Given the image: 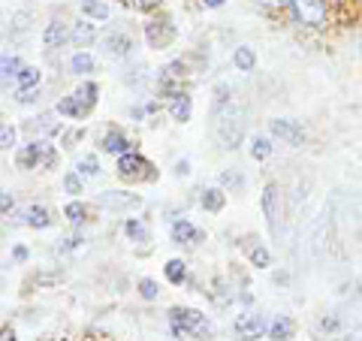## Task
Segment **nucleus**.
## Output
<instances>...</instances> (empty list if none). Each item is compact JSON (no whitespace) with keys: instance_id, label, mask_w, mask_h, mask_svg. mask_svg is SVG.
Returning a JSON list of instances; mask_svg holds the SVG:
<instances>
[{"instance_id":"obj_1","label":"nucleus","mask_w":362,"mask_h":341,"mask_svg":"<svg viewBox=\"0 0 362 341\" xmlns=\"http://www.w3.org/2000/svg\"><path fill=\"white\" fill-rule=\"evenodd\" d=\"M245 106L239 103H220L215 106V139L220 148H227V152H233V148L241 145V139H245Z\"/></svg>"},{"instance_id":"obj_2","label":"nucleus","mask_w":362,"mask_h":341,"mask_svg":"<svg viewBox=\"0 0 362 341\" xmlns=\"http://www.w3.org/2000/svg\"><path fill=\"white\" fill-rule=\"evenodd\" d=\"M15 163L22 169H55L58 166V152L46 139H30L15 152Z\"/></svg>"},{"instance_id":"obj_3","label":"nucleus","mask_w":362,"mask_h":341,"mask_svg":"<svg viewBox=\"0 0 362 341\" xmlns=\"http://www.w3.org/2000/svg\"><path fill=\"white\" fill-rule=\"evenodd\" d=\"M169 326H173V335H206L208 333V320L203 311L196 308H173L169 311Z\"/></svg>"},{"instance_id":"obj_4","label":"nucleus","mask_w":362,"mask_h":341,"mask_svg":"<svg viewBox=\"0 0 362 341\" xmlns=\"http://www.w3.org/2000/svg\"><path fill=\"white\" fill-rule=\"evenodd\" d=\"M115 169H118V175L124 178V182H154V178H157L154 166H151L148 160L142 154H136V152L121 154Z\"/></svg>"},{"instance_id":"obj_5","label":"nucleus","mask_w":362,"mask_h":341,"mask_svg":"<svg viewBox=\"0 0 362 341\" xmlns=\"http://www.w3.org/2000/svg\"><path fill=\"white\" fill-rule=\"evenodd\" d=\"M175 25H173V18H166V15H157V18H151V22L145 25V43L154 48V52H163V48H169L175 43Z\"/></svg>"},{"instance_id":"obj_6","label":"nucleus","mask_w":362,"mask_h":341,"mask_svg":"<svg viewBox=\"0 0 362 341\" xmlns=\"http://www.w3.org/2000/svg\"><path fill=\"white\" fill-rule=\"evenodd\" d=\"M233 329H236V335L241 341H257V338H263L269 333V323H266V317L260 314V311L248 308V311H241V314L236 317Z\"/></svg>"},{"instance_id":"obj_7","label":"nucleus","mask_w":362,"mask_h":341,"mask_svg":"<svg viewBox=\"0 0 362 341\" xmlns=\"http://www.w3.org/2000/svg\"><path fill=\"white\" fill-rule=\"evenodd\" d=\"M97 206L103 212H133V208L142 206V196L139 194H130V190H103L97 194Z\"/></svg>"},{"instance_id":"obj_8","label":"nucleus","mask_w":362,"mask_h":341,"mask_svg":"<svg viewBox=\"0 0 362 341\" xmlns=\"http://www.w3.org/2000/svg\"><path fill=\"white\" fill-rule=\"evenodd\" d=\"M290 9H293L296 22L320 27L326 22V0H290Z\"/></svg>"},{"instance_id":"obj_9","label":"nucleus","mask_w":362,"mask_h":341,"mask_svg":"<svg viewBox=\"0 0 362 341\" xmlns=\"http://www.w3.org/2000/svg\"><path fill=\"white\" fill-rule=\"evenodd\" d=\"M269 133L281 139V142H287V145H305V130H302L299 121H293V118H272L269 121Z\"/></svg>"},{"instance_id":"obj_10","label":"nucleus","mask_w":362,"mask_h":341,"mask_svg":"<svg viewBox=\"0 0 362 341\" xmlns=\"http://www.w3.org/2000/svg\"><path fill=\"white\" fill-rule=\"evenodd\" d=\"M263 215H266L269 233L278 236V224H281V187L275 182L263 187Z\"/></svg>"},{"instance_id":"obj_11","label":"nucleus","mask_w":362,"mask_h":341,"mask_svg":"<svg viewBox=\"0 0 362 341\" xmlns=\"http://www.w3.org/2000/svg\"><path fill=\"white\" fill-rule=\"evenodd\" d=\"M169 236H173L175 245H199L206 239V233L199 227H194L187 218H178L173 220V227H169Z\"/></svg>"},{"instance_id":"obj_12","label":"nucleus","mask_w":362,"mask_h":341,"mask_svg":"<svg viewBox=\"0 0 362 341\" xmlns=\"http://www.w3.org/2000/svg\"><path fill=\"white\" fill-rule=\"evenodd\" d=\"M130 52H133V39H130L127 34L112 31V34L103 39V55L112 58V61H121V58H127Z\"/></svg>"},{"instance_id":"obj_13","label":"nucleus","mask_w":362,"mask_h":341,"mask_svg":"<svg viewBox=\"0 0 362 341\" xmlns=\"http://www.w3.org/2000/svg\"><path fill=\"white\" fill-rule=\"evenodd\" d=\"M100 148H103V152H109V154H130L133 152V142H130V139L121 133V130H106L103 136H100Z\"/></svg>"},{"instance_id":"obj_14","label":"nucleus","mask_w":362,"mask_h":341,"mask_svg":"<svg viewBox=\"0 0 362 341\" xmlns=\"http://www.w3.org/2000/svg\"><path fill=\"white\" fill-rule=\"evenodd\" d=\"M293 335H296V320H293V317L278 314V317L269 323V338H272V341H293Z\"/></svg>"},{"instance_id":"obj_15","label":"nucleus","mask_w":362,"mask_h":341,"mask_svg":"<svg viewBox=\"0 0 362 341\" xmlns=\"http://www.w3.org/2000/svg\"><path fill=\"white\" fill-rule=\"evenodd\" d=\"M190 112H194V100H190L187 94H175V97H169V118L178 124H185L190 121Z\"/></svg>"},{"instance_id":"obj_16","label":"nucleus","mask_w":362,"mask_h":341,"mask_svg":"<svg viewBox=\"0 0 362 341\" xmlns=\"http://www.w3.org/2000/svg\"><path fill=\"white\" fill-rule=\"evenodd\" d=\"M199 206H203L208 215H220L224 212V206H227L224 187H206L203 194H199Z\"/></svg>"},{"instance_id":"obj_17","label":"nucleus","mask_w":362,"mask_h":341,"mask_svg":"<svg viewBox=\"0 0 362 341\" xmlns=\"http://www.w3.org/2000/svg\"><path fill=\"white\" fill-rule=\"evenodd\" d=\"M69 39L67 34V25L60 22V18H52V22L46 25V31H43V46L46 48H60Z\"/></svg>"},{"instance_id":"obj_18","label":"nucleus","mask_w":362,"mask_h":341,"mask_svg":"<svg viewBox=\"0 0 362 341\" xmlns=\"http://www.w3.org/2000/svg\"><path fill=\"white\" fill-rule=\"evenodd\" d=\"M55 112H58L60 118H73V121H82V118L88 115V106L73 94V97H60V103H58Z\"/></svg>"},{"instance_id":"obj_19","label":"nucleus","mask_w":362,"mask_h":341,"mask_svg":"<svg viewBox=\"0 0 362 341\" xmlns=\"http://www.w3.org/2000/svg\"><path fill=\"white\" fill-rule=\"evenodd\" d=\"M22 220H25V227H30V229H46V227H52V215H48L46 206H27L25 215H22Z\"/></svg>"},{"instance_id":"obj_20","label":"nucleus","mask_w":362,"mask_h":341,"mask_svg":"<svg viewBox=\"0 0 362 341\" xmlns=\"http://www.w3.org/2000/svg\"><path fill=\"white\" fill-rule=\"evenodd\" d=\"M97 39V27L90 22H79L73 25V34H69V43H73L76 48H88L90 43Z\"/></svg>"},{"instance_id":"obj_21","label":"nucleus","mask_w":362,"mask_h":341,"mask_svg":"<svg viewBox=\"0 0 362 341\" xmlns=\"http://www.w3.org/2000/svg\"><path fill=\"white\" fill-rule=\"evenodd\" d=\"M69 73L73 76H90V73H97V61L90 58L88 52H76L73 58H69Z\"/></svg>"},{"instance_id":"obj_22","label":"nucleus","mask_w":362,"mask_h":341,"mask_svg":"<svg viewBox=\"0 0 362 341\" xmlns=\"http://www.w3.org/2000/svg\"><path fill=\"white\" fill-rule=\"evenodd\" d=\"M233 67L239 69V73H254V67H257L254 48H250V46H239L233 52Z\"/></svg>"},{"instance_id":"obj_23","label":"nucleus","mask_w":362,"mask_h":341,"mask_svg":"<svg viewBox=\"0 0 362 341\" xmlns=\"http://www.w3.org/2000/svg\"><path fill=\"white\" fill-rule=\"evenodd\" d=\"M163 275H166L169 284L181 287L187 281V263H185V260H169V263L163 266Z\"/></svg>"},{"instance_id":"obj_24","label":"nucleus","mask_w":362,"mask_h":341,"mask_svg":"<svg viewBox=\"0 0 362 341\" xmlns=\"http://www.w3.org/2000/svg\"><path fill=\"white\" fill-rule=\"evenodd\" d=\"M124 236H127L133 245L148 242V227H145L139 218H127V220H124Z\"/></svg>"},{"instance_id":"obj_25","label":"nucleus","mask_w":362,"mask_h":341,"mask_svg":"<svg viewBox=\"0 0 362 341\" xmlns=\"http://www.w3.org/2000/svg\"><path fill=\"white\" fill-rule=\"evenodd\" d=\"M82 15L94 18V22H106L109 18V4H103V0H82Z\"/></svg>"},{"instance_id":"obj_26","label":"nucleus","mask_w":362,"mask_h":341,"mask_svg":"<svg viewBox=\"0 0 362 341\" xmlns=\"http://www.w3.org/2000/svg\"><path fill=\"white\" fill-rule=\"evenodd\" d=\"M76 97L82 100V103L88 106V112L97 106V100H100V88H97V82H90V79H85L82 85H79V91H76Z\"/></svg>"},{"instance_id":"obj_27","label":"nucleus","mask_w":362,"mask_h":341,"mask_svg":"<svg viewBox=\"0 0 362 341\" xmlns=\"http://www.w3.org/2000/svg\"><path fill=\"white\" fill-rule=\"evenodd\" d=\"M30 22H34V15L18 9V13H13V18H9V31H13V36H25V34H30Z\"/></svg>"},{"instance_id":"obj_28","label":"nucleus","mask_w":362,"mask_h":341,"mask_svg":"<svg viewBox=\"0 0 362 341\" xmlns=\"http://www.w3.org/2000/svg\"><path fill=\"white\" fill-rule=\"evenodd\" d=\"M76 173L85 178H97L100 175V160H97V154H85V157H79V163H76Z\"/></svg>"},{"instance_id":"obj_29","label":"nucleus","mask_w":362,"mask_h":341,"mask_svg":"<svg viewBox=\"0 0 362 341\" xmlns=\"http://www.w3.org/2000/svg\"><path fill=\"white\" fill-rule=\"evenodd\" d=\"M39 79H43V73H39L36 67H22L15 85H18V91H27V88H39Z\"/></svg>"},{"instance_id":"obj_30","label":"nucleus","mask_w":362,"mask_h":341,"mask_svg":"<svg viewBox=\"0 0 362 341\" xmlns=\"http://www.w3.org/2000/svg\"><path fill=\"white\" fill-rule=\"evenodd\" d=\"M0 67H4V82L9 85V82H15L18 79V73H22V61H18L15 55H4V61H0Z\"/></svg>"},{"instance_id":"obj_31","label":"nucleus","mask_w":362,"mask_h":341,"mask_svg":"<svg viewBox=\"0 0 362 341\" xmlns=\"http://www.w3.org/2000/svg\"><path fill=\"white\" fill-rule=\"evenodd\" d=\"M85 215H88V206L79 203V199H69V203L64 206V218L69 220V224H82Z\"/></svg>"},{"instance_id":"obj_32","label":"nucleus","mask_w":362,"mask_h":341,"mask_svg":"<svg viewBox=\"0 0 362 341\" xmlns=\"http://www.w3.org/2000/svg\"><path fill=\"white\" fill-rule=\"evenodd\" d=\"M272 154V139L269 136H254L250 139V157L254 160H266Z\"/></svg>"},{"instance_id":"obj_33","label":"nucleus","mask_w":362,"mask_h":341,"mask_svg":"<svg viewBox=\"0 0 362 341\" xmlns=\"http://www.w3.org/2000/svg\"><path fill=\"white\" fill-rule=\"evenodd\" d=\"M64 190H67L69 196H79V194H85V178L79 175L76 169H73V173H67V175H64Z\"/></svg>"},{"instance_id":"obj_34","label":"nucleus","mask_w":362,"mask_h":341,"mask_svg":"<svg viewBox=\"0 0 362 341\" xmlns=\"http://www.w3.org/2000/svg\"><path fill=\"white\" fill-rule=\"evenodd\" d=\"M341 329V317L338 314H323L317 320V333H326V335H335Z\"/></svg>"},{"instance_id":"obj_35","label":"nucleus","mask_w":362,"mask_h":341,"mask_svg":"<svg viewBox=\"0 0 362 341\" xmlns=\"http://www.w3.org/2000/svg\"><path fill=\"white\" fill-rule=\"evenodd\" d=\"M139 296H142L145 302H154V299L160 296L157 281H154V278H142V281H139Z\"/></svg>"},{"instance_id":"obj_36","label":"nucleus","mask_w":362,"mask_h":341,"mask_svg":"<svg viewBox=\"0 0 362 341\" xmlns=\"http://www.w3.org/2000/svg\"><path fill=\"white\" fill-rule=\"evenodd\" d=\"M250 263H254L257 269H269L272 266V254L263 245H254V248H250Z\"/></svg>"},{"instance_id":"obj_37","label":"nucleus","mask_w":362,"mask_h":341,"mask_svg":"<svg viewBox=\"0 0 362 341\" xmlns=\"http://www.w3.org/2000/svg\"><path fill=\"white\" fill-rule=\"evenodd\" d=\"M220 185L229 187V190H241L245 187V178H241L236 169H227V173H220Z\"/></svg>"},{"instance_id":"obj_38","label":"nucleus","mask_w":362,"mask_h":341,"mask_svg":"<svg viewBox=\"0 0 362 341\" xmlns=\"http://www.w3.org/2000/svg\"><path fill=\"white\" fill-rule=\"evenodd\" d=\"M0 148H4V152H13L15 148V127L13 124L0 127Z\"/></svg>"},{"instance_id":"obj_39","label":"nucleus","mask_w":362,"mask_h":341,"mask_svg":"<svg viewBox=\"0 0 362 341\" xmlns=\"http://www.w3.org/2000/svg\"><path fill=\"white\" fill-rule=\"evenodd\" d=\"M85 242V239L82 236H67V239H60V242H58V250H64V254H67V250H73V248H79V245H82Z\"/></svg>"},{"instance_id":"obj_40","label":"nucleus","mask_w":362,"mask_h":341,"mask_svg":"<svg viewBox=\"0 0 362 341\" xmlns=\"http://www.w3.org/2000/svg\"><path fill=\"white\" fill-rule=\"evenodd\" d=\"M18 103H34V100H39V88H27V91H18Z\"/></svg>"},{"instance_id":"obj_41","label":"nucleus","mask_w":362,"mask_h":341,"mask_svg":"<svg viewBox=\"0 0 362 341\" xmlns=\"http://www.w3.org/2000/svg\"><path fill=\"white\" fill-rule=\"evenodd\" d=\"M175 175H178V178H187V175H190V160H187V157L175 160Z\"/></svg>"},{"instance_id":"obj_42","label":"nucleus","mask_w":362,"mask_h":341,"mask_svg":"<svg viewBox=\"0 0 362 341\" xmlns=\"http://www.w3.org/2000/svg\"><path fill=\"white\" fill-rule=\"evenodd\" d=\"M27 257H30V250L25 245H15L13 248V263H27Z\"/></svg>"},{"instance_id":"obj_43","label":"nucleus","mask_w":362,"mask_h":341,"mask_svg":"<svg viewBox=\"0 0 362 341\" xmlns=\"http://www.w3.org/2000/svg\"><path fill=\"white\" fill-rule=\"evenodd\" d=\"M136 9H142V13H151V9H157L160 6V0H130Z\"/></svg>"},{"instance_id":"obj_44","label":"nucleus","mask_w":362,"mask_h":341,"mask_svg":"<svg viewBox=\"0 0 362 341\" xmlns=\"http://www.w3.org/2000/svg\"><path fill=\"white\" fill-rule=\"evenodd\" d=\"M79 139H82V130H69L64 136V148H73V142H79Z\"/></svg>"},{"instance_id":"obj_45","label":"nucleus","mask_w":362,"mask_h":341,"mask_svg":"<svg viewBox=\"0 0 362 341\" xmlns=\"http://www.w3.org/2000/svg\"><path fill=\"white\" fill-rule=\"evenodd\" d=\"M0 203H4V215H9V208L15 206V199H13V194H9V190H4V196H0Z\"/></svg>"},{"instance_id":"obj_46","label":"nucleus","mask_w":362,"mask_h":341,"mask_svg":"<svg viewBox=\"0 0 362 341\" xmlns=\"http://www.w3.org/2000/svg\"><path fill=\"white\" fill-rule=\"evenodd\" d=\"M145 112H148L145 106H133V109H130V118H133V121H142Z\"/></svg>"},{"instance_id":"obj_47","label":"nucleus","mask_w":362,"mask_h":341,"mask_svg":"<svg viewBox=\"0 0 362 341\" xmlns=\"http://www.w3.org/2000/svg\"><path fill=\"white\" fill-rule=\"evenodd\" d=\"M203 6H208V9H220V6H224V0H203Z\"/></svg>"},{"instance_id":"obj_48","label":"nucleus","mask_w":362,"mask_h":341,"mask_svg":"<svg viewBox=\"0 0 362 341\" xmlns=\"http://www.w3.org/2000/svg\"><path fill=\"white\" fill-rule=\"evenodd\" d=\"M0 341H15V333H13V329H4V335H0Z\"/></svg>"},{"instance_id":"obj_49","label":"nucleus","mask_w":362,"mask_h":341,"mask_svg":"<svg viewBox=\"0 0 362 341\" xmlns=\"http://www.w3.org/2000/svg\"><path fill=\"white\" fill-rule=\"evenodd\" d=\"M335 341H362V335L354 333V335H341V338H335Z\"/></svg>"}]
</instances>
